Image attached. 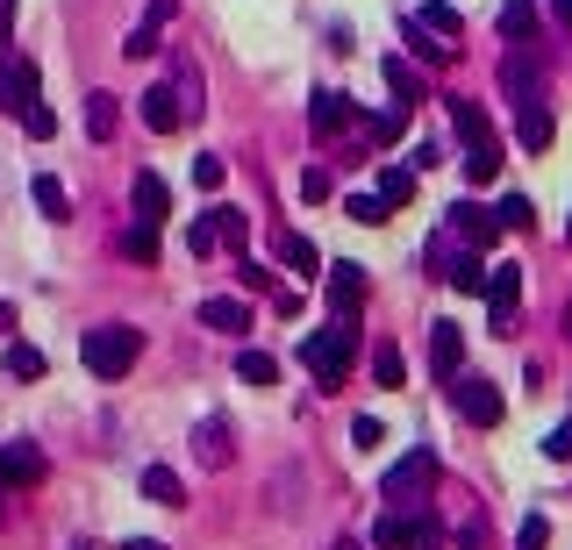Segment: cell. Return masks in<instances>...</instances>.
Returning <instances> with one entry per match:
<instances>
[{
	"instance_id": "7bdbcfd3",
	"label": "cell",
	"mask_w": 572,
	"mask_h": 550,
	"mask_svg": "<svg viewBox=\"0 0 572 550\" xmlns=\"http://www.w3.org/2000/svg\"><path fill=\"white\" fill-rule=\"evenodd\" d=\"M300 201H329V172H322V165H308V172H300Z\"/></svg>"
},
{
	"instance_id": "4dcf8cb0",
	"label": "cell",
	"mask_w": 572,
	"mask_h": 550,
	"mask_svg": "<svg viewBox=\"0 0 572 550\" xmlns=\"http://www.w3.org/2000/svg\"><path fill=\"white\" fill-rule=\"evenodd\" d=\"M343 215H351V222H366V229H380L386 215H394V208H386L380 193H351V201H343Z\"/></svg>"
},
{
	"instance_id": "5bb4252c",
	"label": "cell",
	"mask_w": 572,
	"mask_h": 550,
	"mask_svg": "<svg viewBox=\"0 0 572 550\" xmlns=\"http://www.w3.org/2000/svg\"><path fill=\"white\" fill-rule=\"evenodd\" d=\"M137 222H144V229H165V222H172V193H165L158 172H137Z\"/></svg>"
},
{
	"instance_id": "7402d4cb",
	"label": "cell",
	"mask_w": 572,
	"mask_h": 550,
	"mask_svg": "<svg viewBox=\"0 0 572 550\" xmlns=\"http://www.w3.org/2000/svg\"><path fill=\"white\" fill-rule=\"evenodd\" d=\"M144 500H158V508H187L179 472H172V465H144Z\"/></svg>"
},
{
	"instance_id": "ac0fdd59",
	"label": "cell",
	"mask_w": 572,
	"mask_h": 550,
	"mask_svg": "<svg viewBox=\"0 0 572 550\" xmlns=\"http://www.w3.org/2000/svg\"><path fill=\"white\" fill-rule=\"evenodd\" d=\"M386 94H394V108L415 115V101H430V86H423V72H415L409 57H386Z\"/></svg>"
},
{
	"instance_id": "b9f144b4",
	"label": "cell",
	"mask_w": 572,
	"mask_h": 550,
	"mask_svg": "<svg viewBox=\"0 0 572 550\" xmlns=\"http://www.w3.org/2000/svg\"><path fill=\"white\" fill-rule=\"evenodd\" d=\"M544 457H551V465H572V422H559V430L544 436Z\"/></svg>"
},
{
	"instance_id": "ee69618b",
	"label": "cell",
	"mask_w": 572,
	"mask_h": 550,
	"mask_svg": "<svg viewBox=\"0 0 572 550\" xmlns=\"http://www.w3.org/2000/svg\"><path fill=\"white\" fill-rule=\"evenodd\" d=\"M236 279H244L251 294H273V272H265V265H251V257H244V265H236Z\"/></svg>"
},
{
	"instance_id": "ffe728a7",
	"label": "cell",
	"mask_w": 572,
	"mask_h": 550,
	"mask_svg": "<svg viewBox=\"0 0 572 550\" xmlns=\"http://www.w3.org/2000/svg\"><path fill=\"white\" fill-rule=\"evenodd\" d=\"M329 300H337V315H351L358 300H366V265H351V257L329 265Z\"/></svg>"
},
{
	"instance_id": "f6af8a7d",
	"label": "cell",
	"mask_w": 572,
	"mask_h": 550,
	"mask_svg": "<svg viewBox=\"0 0 572 550\" xmlns=\"http://www.w3.org/2000/svg\"><path fill=\"white\" fill-rule=\"evenodd\" d=\"M193 187L215 193V187H222V158H201V165H193Z\"/></svg>"
},
{
	"instance_id": "d6a6232c",
	"label": "cell",
	"mask_w": 572,
	"mask_h": 550,
	"mask_svg": "<svg viewBox=\"0 0 572 550\" xmlns=\"http://www.w3.org/2000/svg\"><path fill=\"white\" fill-rule=\"evenodd\" d=\"M236 379H251V387H273V379H279V364L265 358V350H244V358H236Z\"/></svg>"
},
{
	"instance_id": "52a82bcc",
	"label": "cell",
	"mask_w": 572,
	"mask_h": 550,
	"mask_svg": "<svg viewBox=\"0 0 572 550\" xmlns=\"http://www.w3.org/2000/svg\"><path fill=\"white\" fill-rule=\"evenodd\" d=\"M430 479H436V451H409V457H401V465L380 479V494H386V500H409V494L423 500V494H430Z\"/></svg>"
},
{
	"instance_id": "816d5d0a",
	"label": "cell",
	"mask_w": 572,
	"mask_h": 550,
	"mask_svg": "<svg viewBox=\"0 0 572 550\" xmlns=\"http://www.w3.org/2000/svg\"><path fill=\"white\" fill-rule=\"evenodd\" d=\"M565 343H572V300H565Z\"/></svg>"
},
{
	"instance_id": "9c48e42d",
	"label": "cell",
	"mask_w": 572,
	"mask_h": 550,
	"mask_svg": "<svg viewBox=\"0 0 572 550\" xmlns=\"http://www.w3.org/2000/svg\"><path fill=\"white\" fill-rule=\"evenodd\" d=\"M430 372L444 379V387L465 372V329L458 322H430Z\"/></svg>"
},
{
	"instance_id": "ba28073f",
	"label": "cell",
	"mask_w": 572,
	"mask_h": 550,
	"mask_svg": "<svg viewBox=\"0 0 572 550\" xmlns=\"http://www.w3.org/2000/svg\"><path fill=\"white\" fill-rule=\"evenodd\" d=\"M351 121H358V101H351V94H337V86H322V94L308 101V129L322 136V144H329V136H343Z\"/></svg>"
},
{
	"instance_id": "74e56055",
	"label": "cell",
	"mask_w": 572,
	"mask_h": 550,
	"mask_svg": "<svg viewBox=\"0 0 572 550\" xmlns=\"http://www.w3.org/2000/svg\"><path fill=\"white\" fill-rule=\"evenodd\" d=\"M494 215H501V229H530V222H537V208L522 201V193H508V201L494 208Z\"/></svg>"
},
{
	"instance_id": "836d02e7",
	"label": "cell",
	"mask_w": 572,
	"mask_h": 550,
	"mask_svg": "<svg viewBox=\"0 0 572 550\" xmlns=\"http://www.w3.org/2000/svg\"><path fill=\"white\" fill-rule=\"evenodd\" d=\"M401 121H409V108H386V115H372V121H366V136L386 150V144H401Z\"/></svg>"
},
{
	"instance_id": "7dc6e473",
	"label": "cell",
	"mask_w": 572,
	"mask_h": 550,
	"mask_svg": "<svg viewBox=\"0 0 572 550\" xmlns=\"http://www.w3.org/2000/svg\"><path fill=\"white\" fill-rule=\"evenodd\" d=\"M0 336H14V308H8V300H0Z\"/></svg>"
},
{
	"instance_id": "8992f818",
	"label": "cell",
	"mask_w": 572,
	"mask_h": 550,
	"mask_svg": "<svg viewBox=\"0 0 572 550\" xmlns=\"http://www.w3.org/2000/svg\"><path fill=\"white\" fill-rule=\"evenodd\" d=\"M451 408H458L465 422H479V430H494V422H501V393H494V379H479V372H473V379H465V372L451 379Z\"/></svg>"
},
{
	"instance_id": "f35d334b",
	"label": "cell",
	"mask_w": 572,
	"mask_h": 550,
	"mask_svg": "<svg viewBox=\"0 0 572 550\" xmlns=\"http://www.w3.org/2000/svg\"><path fill=\"white\" fill-rule=\"evenodd\" d=\"M215 229H222V243H236L244 251V236H251V222L236 215V208H215Z\"/></svg>"
},
{
	"instance_id": "bcb514c9",
	"label": "cell",
	"mask_w": 572,
	"mask_h": 550,
	"mask_svg": "<svg viewBox=\"0 0 572 550\" xmlns=\"http://www.w3.org/2000/svg\"><path fill=\"white\" fill-rule=\"evenodd\" d=\"M458 550H487V522H465L458 529Z\"/></svg>"
},
{
	"instance_id": "f546056e",
	"label": "cell",
	"mask_w": 572,
	"mask_h": 550,
	"mask_svg": "<svg viewBox=\"0 0 572 550\" xmlns=\"http://www.w3.org/2000/svg\"><path fill=\"white\" fill-rule=\"evenodd\" d=\"M380 201H386V208H409V201H415V165H394V172L380 179Z\"/></svg>"
},
{
	"instance_id": "8fae6325",
	"label": "cell",
	"mask_w": 572,
	"mask_h": 550,
	"mask_svg": "<svg viewBox=\"0 0 572 550\" xmlns=\"http://www.w3.org/2000/svg\"><path fill=\"white\" fill-rule=\"evenodd\" d=\"M0 486H43V451L36 443H0Z\"/></svg>"
},
{
	"instance_id": "5b68a950",
	"label": "cell",
	"mask_w": 572,
	"mask_h": 550,
	"mask_svg": "<svg viewBox=\"0 0 572 550\" xmlns=\"http://www.w3.org/2000/svg\"><path fill=\"white\" fill-rule=\"evenodd\" d=\"M516 308H522V265H494L487 272V322H494V336H516Z\"/></svg>"
},
{
	"instance_id": "484cf974",
	"label": "cell",
	"mask_w": 572,
	"mask_h": 550,
	"mask_svg": "<svg viewBox=\"0 0 572 550\" xmlns=\"http://www.w3.org/2000/svg\"><path fill=\"white\" fill-rule=\"evenodd\" d=\"M501 36H508V43L537 36V0H501Z\"/></svg>"
},
{
	"instance_id": "277c9868",
	"label": "cell",
	"mask_w": 572,
	"mask_h": 550,
	"mask_svg": "<svg viewBox=\"0 0 572 550\" xmlns=\"http://www.w3.org/2000/svg\"><path fill=\"white\" fill-rule=\"evenodd\" d=\"M436 537H444L436 515L415 508V500H394V515L372 522V543H380V550H436Z\"/></svg>"
},
{
	"instance_id": "83f0119b",
	"label": "cell",
	"mask_w": 572,
	"mask_h": 550,
	"mask_svg": "<svg viewBox=\"0 0 572 550\" xmlns=\"http://www.w3.org/2000/svg\"><path fill=\"white\" fill-rule=\"evenodd\" d=\"M8 379H43V350L22 343V336H8Z\"/></svg>"
},
{
	"instance_id": "2e32d148",
	"label": "cell",
	"mask_w": 572,
	"mask_h": 550,
	"mask_svg": "<svg viewBox=\"0 0 572 550\" xmlns=\"http://www.w3.org/2000/svg\"><path fill=\"white\" fill-rule=\"evenodd\" d=\"M193 457H201L208 472L230 465V422H222V415H201V430H193Z\"/></svg>"
},
{
	"instance_id": "d6986e66",
	"label": "cell",
	"mask_w": 572,
	"mask_h": 550,
	"mask_svg": "<svg viewBox=\"0 0 572 550\" xmlns=\"http://www.w3.org/2000/svg\"><path fill=\"white\" fill-rule=\"evenodd\" d=\"M516 144H522V150H551V115H544V101H516Z\"/></svg>"
},
{
	"instance_id": "e575fe53",
	"label": "cell",
	"mask_w": 572,
	"mask_h": 550,
	"mask_svg": "<svg viewBox=\"0 0 572 550\" xmlns=\"http://www.w3.org/2000/svg\"><path fill=\"white\" fill-rule=\"evenodd\" d=\"M372 379H380V387H401V379H409V372H401V350H394V343L372 350Z\"/></svg>"
},
{
	"instance_id": "f5cc1de1",
	"label": "cell",
	"mask_w": 572,
	"mask_h": 550,
	"mask_svg": "<svg viewBox=\"0 0 572 550\" xmlns=\"http://www.w3.org/2000/svg\"><path fill=\"white\" fill-rule=\"evenodd\" d=\"M565 236H572V229H565Z\"/></svg>"
},
{
	"instance_id": "e0dca14e",
	"label": "cell",
	"mask_w": 572,
	"mask_h": 550,
	"mask_svg": "<svg viewBox=\"0 0 572 550\" xmlns=\"http://www.w3.org/2000/svg\"><path fill=\"white\" fill-rule=\"evenodd\" d=\"M22 101H36V65H29V57H0V115L8 108H22Z\"/></svg>"
},
{
	"instance_id": "8d00e7d4",
	"label": "cell",
	"mask_w": 572,
	"mask_h": 550,
	"mask_svg": "<svg viewBox=\"0 0 572 550\" xmlns=\"http://www.w3.org/2000/svg\"><path fill=\"white\" fill-rule=\"evenodd\" d=\"M22 129H29V136H36V144H43V136H57V115L43 108V101H22Z\"/></svg>"
},
{
	"instance_id": "f907efd6",
	"label": "cell",
	"mask_w": 572,
	"mask_h": 550,
	"mask_svg": "<svg viewBox=\"0 0 572 550\" xmlns=\"http://www.w3.org/2000/svg\"><path fill=\"white\" fill-rule=\"evenodd\" d=\"M14 22V0H0V29H8Z\"/></svg>"
},
{
	"instance_id": "7a4b0ae2",
	"label": "cell",
	"mask_w": 572,
	"mask_h": 550,
	"mask_svg": "<svg viewBox=\"0 0 572 550\" xmlns=\"http://www.w3.org/2000/svg\"><path fill=\"white\" fill-rule=\"evenodd\" d=\"M351 350H358L351 315H337L329 329H308V336H300V364L315 372V387H343V379H351Z\"/></svg>"
},
{
	"instance_id": "1f68e13d",
	"label": "cell",
	"mask_w": 572,
	"mask_h": 550,
	"mask_svg": "<svg viewBox=\"0 0 572 550\" xmlns=\"http://www.w3.org/2000/svg\"><path fill=\"white\" fill-rule=\"evenodd\" d=\"M215 243H222V229H215V208H208V215H193V222H187V251H193V257H208Z\"/></svg>"
},
{
	"instance_id": "d590c367",
	"label": "cell",
	"mask_w": 572,
	"mask_h": 550,
	"mask_svg": "<svg viewBox=\"0 0 572 550\" xmlns=\"http://www.w3.org/2000/svg\"><path fill=\"white\" fill-rule=\"evenodd\" d=\"M123 251L137 257V265H150L158 257V229H144V222H129V236H123Z\"/></svg>"
},
{
	"instance_id": "9a60e30c",
	"label": "cell",
	"mask_w": 572,
	"mask_h": 550,
	"mask_svg": "<svg viewBox=\"0 0 572 550\" xmlns=\"http://www.w3.org/2000/svg\"><path fill=\"white\" fill-rule=\"evenodd\" d=\"M273 251H279V265H286V272H300V279H315V272H329L322 257H315V243L300 236V229H279V236H273Z\"/></svg>"
},
{
	"instance_id": "4fadbf2b",
	"label": "cell",
	"mask_w": 572,
	"mask_h": 550,
	"mask_svg": "<svg viewBox=\"0 0 572 550\" xmlns=\"http://www.w3.org/2000/svg\"><path fill=\"white\" fill-rule=\"evenodd\" d=\"M172 14H179V0H150V8H144V22L129 29V43H123V51H129V57H150V51H158V36H165V22H172Z\"/></svg>"
},
{
	"instance_id": "603a6c76",
	"label": "cell",
	"mask_w": 572,
	"mask_h": 550,
	"mask_svg": "<svg viewBox=\"0 0 572 550\" xmlns=\"http://www.w3.org/2000/svg\"><path fill=\"white\" fill-rule=\"evenodd\" d=\"M201 322L222 329V336H244V329H251V308H244V300H222V294H215V300H201Z\"/></svg>"
},
{
	"instance_id": "6da1fadb",
	"label": "cell",
	"mask_w": 572,
	"mask_h": 550,
	"mask_svg": "<svg viewBox=\"0 0 572 550\" xmlns=\"http://www.w3.org/2000/svg\"><path fill=\"white\" fill-rule=\"evenodd\" d=\"M444 108H451V129L465 136V179H473V187H494V179H501V144H494V129H487V108H479V101H458V94H451Z\"/></svg>"
},
{
	"instance_id": "3957f363",
	"label": "cell",
	"mask_w": 572,
	"mask_h": 550,
	"mask_svg": "<svg viewBox=\"0 0 572 550\" xmlns=\"http://www.w3.org/2000/svg\"><path fill=\"white\" fill-rule=\"evenodd\" d=\"M80 358H86V372H94V379H129V364L144 358V336L123 329V322H100V329L80 336Z\"/></svg>"
},
{
	"instance_id": "d4e9b609",
	"label": "cell",
	"mask_w": 572,
	"mask_h": 550,
	"mask_svg": "<svg viewBox=\"0 0 572 550\" xmlns=\"http://www.w3.org/2000/svg\"><path fill=\"white\" fill-rule=\"evenodd\" d=\"M409 43H415V57H423V65H451V57H458V43L436 36V29H423V22H409Z\"/></svg>"
},
{
	"instance_id": "f1b7e54d",
	"label": "cell",
	"mask_w": 572,
	"mask_h": 550,
	"mask_svg": "<svg viewBox=\"0 0 572 550\" xmlns=\"http://www.w3.org/2000/svg\"><path fill=\"white\" fill-rule=\"evenodd\" d=\"M415 22H423V29H436V36H451V43H458V8H444V0H423V8H415Z\"/></svg>"
},
{
	"instance_id": "cb8c5ba5",
	"label": "cell",
	"mask_w": 572,
	"mask_h": 550,
	"mask_svg": "<svg viewBox=\"0 0 572 550\" xmlns=\"http://www.w3.org/2000/svg\"><path fill=\"white\" fill-rule=\"evenodd\" d=\"M36 208H43V222H72V201H65V179H51V172H36Z\"/></svg>"
},
{
	"instance_id": "44dd1931",
	"label": "cell",
	"mask_w": 572,
	"mask_h": 550,
	"mask_svg": "<svg viewBox=\"0 0 572 550\" xmlns=\"http://www.w3.org/2000/svg\"><path fill=\"white\" fill-rule=\"evenodd\" d=\"M115 129H123V101H115V94H86V136L108 144Z\"/></svg>"
},
{
	"instance_id": "7c38bea8",
	"label": "cell",
	"mask_w": 572,
	"mask_h": 550,
	"mask_svg": "<svg viewBox=\"0 0 572 550\" xmlns=\"http://www.w3.org/2000/svg\"><path fill=\"white\" fill-rule=\"evenodd\" d=\"M451 236H465V243H473V251H487V243L501 236V215H487V208L458 201V208H451Z\"/></svg>"
},
{
	"instance_id": "ab89813d",
	"label": "cell",
	"mask_w": 572,
	"mask_h": 550,
	"mask_svg": "<svg viewBox=\"0 0 572 550\" xmlns=\"http://www.w3.org/2000/svg\"><path fill=\"white\" fill-rule=\"evenodd\" d=\"M380 436H386L380 415H358V422H351V443H358V451H380Z\"/></svg>"
},
{
	"instance_id": "681fc988",
	"label": "cell",
	"mask_w": 572,
	"mask_h": 550,
	"mask_svg": "<svg viewBox=\"0 0 572 550\" xmlns=\"http://www.w3.org/2000/svg\"><path fill=\"white\" fill-rule=\"evenodd\" d=\"M129 550H165V543H150V537H129Z\"/></svg>"
},
{
	"instance_id": "4316f807",
	"label": "cell",
	"mask_w": 572,
	"mask_h": 550,
	"mask_svg": "<svg viewBox=\"0 0 572 550\" xmlns=\"http://www.w3.org/2000/svg\"><path fill=\"white\" fill-rule=\"evenodd\" d=\"M487 272L494 265H479V251H465L458 265H451V294H487Z\"/></svg>"
},
{
	"instance_id": "30bf717a",
	"label": "cell",
	"mask_w": 572,
	"mask_h": 550,
	"mask_svg": "<svg viewBox=\"0 0 572 550\" xmlns=\"http://www.w3.org/2000/svg\"><path fill=\"white\" fill-rule=\"evenodd\" d=\"M137 101H144V129H158V136H172L179 121H187V94H179V86H150Z\"/></svg>"
},
{
	"instance_id": "c3c4849f",
	"label": "cell",
	"mask_w": 572,
	"mask_h": 550,
	"mask_svg": "<svg viewBox=\"0 0 572 550\" xmlns=\"http://www.w3.org/2000/svg\"><path fill=\"white\" fill-rule=\"evenodd\" d=\"M551 14H559V22L572 29V0H551Z\"/></svg>"
},
{
	"instance_id": "60d3db41",
	"label": "cell",
	"mask_w": 572,
	"mask_h": 550,
	"mask_svg": "<svg viewBox=\"0 0 572 550\" xmlns=\"http://www.w3.org/2000/svg\"><path fill=\"white\" fill-rule=\"evenodd\" d=\"M544 543H551V522H544V515H530V522L516 529V550H544Z\"/></svg>"
}]
</instances>
